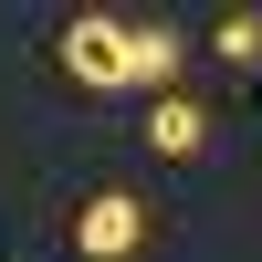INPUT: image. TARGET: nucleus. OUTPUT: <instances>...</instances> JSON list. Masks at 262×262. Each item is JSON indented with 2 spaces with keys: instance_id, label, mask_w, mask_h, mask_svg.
Masks as SVG:
<instances>
[{
  "instance_id": "7ed1b4c3",
  "label": "nucleus",
  "mask_w": 262,
  "mask_h": 262,
  "mask_svg": "<svg viewBox=\"0 0 262 262\" xmlns=\"http://www.w3.org/2000/svg\"><path fill=\"white\" fill-rule=\"evenodd\" d=\"M147 147H158V158H200L210 147V105L200 95H158L147 105Z\"/></svg>"
},
{
  "instance_id": "f03ea898",
  "label": "nucleus",
  "mask_w": 262,
  "mask_h": 262,
  "mask_svg": "<svg viewBox=\"0 0 262 262\" xmlns=\"http://www.w3.org/2000/svg\"><path fill=\"white\" fill-rule=\"evenodd\" d=\"M147 231H158V221H147L137 189H95V200L74 210V252H84V262H137Z\"/></svg>"
},
{
  "instance_id": "39448f33",
  "label": "nucleus",
  "mask_w": 262,
  "mask_h": 262,
  "mask_svg": "<svg viewBox=\"0 0 262 262\" xmlns=\"http://www.w3.org/2000/svg\"><path fill=\"white\" fill-rule=\"evenodd\" d=\"M210 53H221V63H262V11H221Z\"/></svg>"
},
{
  "instance_id": "20e7f679",
  "label": "nucleus",
  "mask_w": 262,
  "mask_h": 262,
  "mask_svg": "<svg viewBox=\"0 0 262 262\" xmlns=\"http://www.w3.org/2000/svg\"><path fill=\"white\" fill-rule=\"evenodd\" d=\"M168 74H179V32H168V21H137V84L168 95Z\"/></svg>"
},
{
  "instance_id": "f257e3e1",
  "label": "nucleus",
  "mask_w": 262,
  "mask_h": 262,
  "mask_svg": "<svg viewBox=\"0 0 262 262\" xmlns=\"http://www.w3.org/2000/svg\"><path fill=\"white\" fill-rule=\"evenodd\" d=\"M53 63L74 84H95V95H126V84H137V21L126 11H74L53 32Z\"/></svg>"
}]
</instances>
